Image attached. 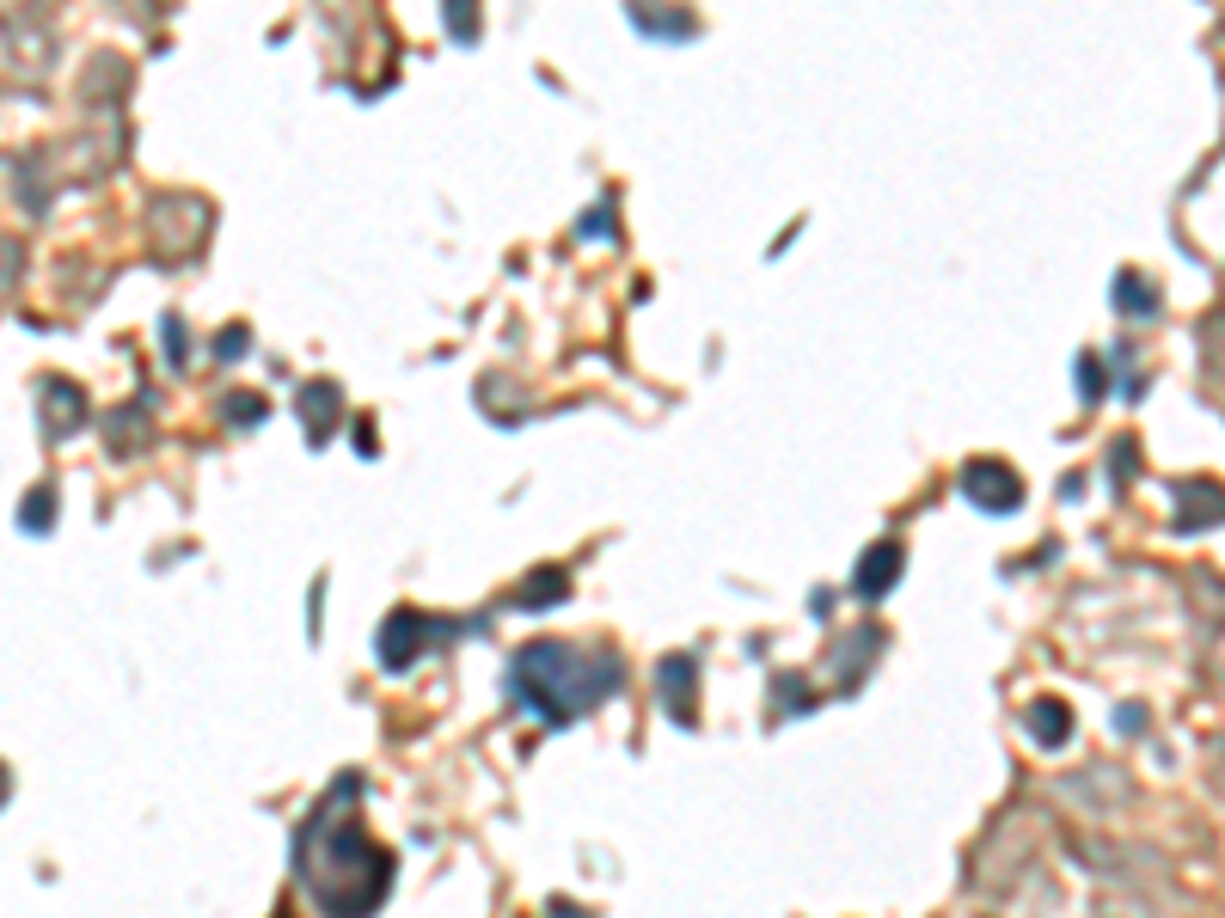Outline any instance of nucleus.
<instances>
[{
  "mask_svg": "<svg viewBox=\"0 0 1225 918\" xmlns=\"http://www.w3.org/2000/svg\"><path fill=\"white\" fill-rule=\"evenodd\" d=\"M295 863L307 875V894L325 906L331 918H368L386 901V882H393V857L368 845L356 821V778H337V790L325 796V809L307 821L295 845Z\"/></svg>",
  "mask_w": 1225,
  "mask_h": 918,
  "instance_id": "f257e3e1",
  "label": "nucleus"
},
{
  "mask_svg": "<svg viewBox=\"0 0 1225 918\" xmlns=\"http://www.w3.org/2000/svg\"><path fill=\"white\" fill-rule=\"evenodd\" d=\"M619 680H626L619 655H607V649L588 655V649H576V643H551V637L527 643V649L515 655V668H509L515 704H527L539 723H576L588 704L619 692Z\"/></svg>",
  "mask_w": 1225,
  "mask_h": 918,
  "instance_id": "f03ea898",
  "label": "nucleus"
},
{
  "mask_svg": "<svg viewBox=\"0 0 1225 918\" xmlns=\"http://www.w3.org/2000/svg\"><path fill=\"white\" fill-rule=\"evenodd\" d=\"M962 497L987 514H1011L1023 502V484H1018V472L999 466V460H974V466H962Z\"/></svg>",
  "mask_w": 1225,
  "mask_h": 918,
  "instance_id": "7ed1b4c3",
  "label": "nucleus"
},
{
  "mask_svg": "<svg viewBox=\"0 0 1225 918\" xmlns=\"http://www.w3.org/2000/svg\"><path fill=\"white\" fill-rule=\"evenodd\" d=\"M429 637H436V624L424 619V612H411V607H399L393 619L380 624V668H393V673H405L417 655L429 649Z\"/></svg>",
  "mask_w": 1225,
  "mask_h": 918,
  "instance_id": "20e7f679",
  "label": "nucleus"
},
{
  "mask_svg": "<svg viewBox=\"0 0 1225 918\" xmlns=\"http://www.w3.org/2000/svg\"><path fill=\"white\" fill-rule=\"evenodd\" d=\"M895 576H901V545L877 539L865 558H858V570H852V594H858V600H882V594L895 588Z\"/></svg>",
  "mask_w": 1225,
  "mask_h": 918,
  "instance_id": "39448f33",
  "label": "nucleus"
},
{
  "mask_svg": "<svg viewBox=\"0 0 1225 918\" xmlns=\"http://www.w3.org/2000/svg\"><path fill=\"white\" fill-rule=\"evenodd\" d=\"M80 422H86V398H80V386L49 380V386H44V436H68V429H80Z\"/></svg>",
  "mask_w": 1225,
  "mask_h": 918,
  "instance_id": "423d86ee",
  "label": "nucleus"
},
{
  "mask_svg": "<svg viewBox=\"0 0 1225 918\" xmlns=\"http://www.w3.org/2000/svg\"><path fill=\"white\" fill-rule=\"evenodd\" d=\"M692 680H699V668H692V655H668V661L656 668L662 699H668V711H675L680 723H692Z\"/></svg>",
  "mask_w": 1225,
  "mask_h": 918,
  "instance_id": "0eeeda50",
  "label": "nucleus"
},
{
  "mask_svg": "<svg viewBox=\"0 0 1225 918\" xmlns=\"http://www.w3.org/2000/svg\"><path fill=\"white\" fill-rule=\"evenodd\" d=\"M337 386L331 380H319V386H307L300 392V422H307V441H325L331 429H337Z\"/></svg>",
  "mask_w": 1225,
  "mask_h": 918,
  "instance_id": "6e6552de",
  "label": "nucleus"
},
{
  "mask_svg": "<svg viewBox=\"0 0 1225 918\" xmlns=\"http://www.w3.org/2000/svg\"><path fill=\"white\" fill-rule=\"evenodd\" d=\"M570 594V576L558 570V563H546V570H534V576L521 582V594H515V607H527V612H546V607H558Z\"/></svg>",
  "mask_w": 1225,
  "mask_h": 918,
  "instance_id": "1a4fd4ad",
  "label": "nucleus"
},
{
  "mask_svg": "<svg viewBox=\"0 0 1225 918\" xmlns=\"http://www.w3.org/2000/svg\"><path fill=\"white\" fill-rule=\"evenodd\" d=\"M1030 729H1036L1042 748H1060V741L1072 735V711H1067V704H1054V699H1042V704H1030Z\"/></svg>",
  "mask_w": 1225,
  "mask_h": 918,
  "instance_id": "9d476101",
  "label": "nucleus"
},
{
  "mask_svg": "<svg viewBox=\"0 0 1225 918\" xmlns=\"http://www.w3.org/2000/svg\"><path fill=\"white\" fill-rule=\"evenodd\" d=\"M1116 295H1121L1116 307H1121V312H1133V319H1146V312L1158 307V295H1152V288H1146L1140 276H1133V270H1121V276H1116Z\"/></svg>",
  "mask_w": 1225,
  "mask_h": 918,
  "instance_id": "9b49d317",
  "label": "nucleus"
},
{
  "mask_svg": "<svg viewBox=\"0 0 1225 918\" xmlns=\"http://www.w3.org/2000/svg\"><path fill=\"white\" fill-rule=\"evenodd\" d=\"M49 521H56V490H32L25 509H19V527H25V533H49Z\"/></svg>",
  "mask_w": 1225,
  "mask_h": 918,
  "instance_id": "f8f14e48",
  "label": "nucleus"
},
{
  "mask_svg": "<svg viewBox=\"0 0 1225 918\" xmlns=\"http://www.w3.org/2000/svg\"><path fill=\"white\" fill-rule=\"evenodd\" d=\"M227 422H239V429H252L258 417H264V398H252V392H227Z\"/></svg>",
  "mask_w": 1225,
  "mask_h": 918,
  "instance_id": "ddd939ff",
  "label": "nucleus"
},
{
  "mask_svg": "<svg viewBox=\"0 0 1225 918\" xmlns=\"http://www.w3.org/2000/svg\"><path fill=\"white\" fill-rule=\"evenodd\" d=\"M246 343H252V331H246V325H227V331L215 337V356H221V361H239V356H246Z\"/></svg>",
  "mask_w": 1225,
  "mask_h": 918,
  "instance_id": "4468645a",
  "label": "nucleus"
},
{
  "mask_svg": "<svg viewBox=\"0 0 1225 918\" xmlns=\"http://www.w3.org/2000/svg\"><path fill=\"white\" fill-rule=\"evenodd\" d=\"M644 32H662V37H692V19H644V13H631Z\"/></svg>",
  "mask_w": 1225,
  "mask_h": 918,
  "instance_id": "2eb2a0df",
  "label": "nucleus"
},
{
  "mask_svg": "<svg viewBox=\"0 0 1225 918\" xmlns=\"http://www.w3.org/2000/svg\"><path fill=\"white\" fill-rule=\"evenodd\" d=\"M448 32H454V37H478V13L454 0V7H448Z\"/></svg>",
  "mask_w": 1225,
  "mask_h": 918,
  "instance_id": "dca6fc26",
  "label": "nucleus"
},
{
  "mask_svg": "<svg viewBox=\"0 0 1225 918\" xmlns=\"http://www.w3.org/2000/svg\"><path fill=\"white\" fill-rule=\"evenodd\" d=\"M159 331H166V356H173V361H185V325H178V319H166Z\"/></svg>",
  "mask_w": 1225,
  "mask_h": 918,
  "instance_id": "f3484780",
  "label": "nucleus"
},
{
  "mask_svg": "<svg viewBox=\"0 0 1225 918\" xmlns=\"http://www.w3.org/2000/svg\"><path fill=\"white\" fill-rule=\"evenodd\" d=\"M1079 380H1084V398L1097 405V356H1084V361H1079Z\"/></svg>",
  "mask_w": 1225,
  "mask_h": 918,
  "instance_id": "a211bd4d",
  "label": "nucleus"
},
{
  "mask_svg": "<svg viewBox=\"0 0 1225 918\" xmlns=\"http://www.w3.org/2000/svg\"><path fill=\"white\" fill-rule=\"evenodd\" d=\"M607 227H612V208H595V215L582 220V234H607Z\"/></svg>",
  "mask_w": 1225,
  "mask_h": 918,
  "instance_id": "6ab92c4d",
  "label": "nucleus"
},
{
  "mask_svg": "<svg viewBox=\"0 0 1225 918\" xmlns=\"http://www.w3.org/2000/svg\"><path fill=\"white\" fill-rule=\"evenodd\" d=\"M0 784H7V778H0Z\"/></svg>",
  "mask_w": 1225,
  "mask_h": 918,
  "instance_id": "aec40b11",
  "label": "nucleus"
}]
</instances>
